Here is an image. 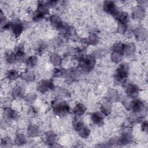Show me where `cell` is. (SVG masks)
I'll use <instances>...</instances> for the list:
<instances>
[{
  "instance_id": "cell-12",
  "label": "cell",
  "mask_w": 148,
  "mask_h": 148,
  "mask_svg": "<svg viewBox=\"0 0 148 148\" xmlns=\"http://www.w3.org/2000/svg\"><path fill=\"white\" fill-rule=\"evenodd\" d=\"M91 120L94 124L99 125H102L103 122L102 115L99 113H94L91 115Z\"/></svg>"
},
{
  "instance_id": "cell-32",
  "label": "cell",
  "mask_w": 148,
  "mask_h": 148,
  "mask_svg": "<svg viewBox=\"0 0 148 148\" xmlns=\"http://www.w3.org/2000/svg\"><path fill=\"white\" fill-rule=\"evenodd\" d=\"M44 15L43 13H42L41 12L36 10L34 13V15H33V20L35 21H39L40 20H41L43 17H44Z\"/></svg>"
},
{
  "instance_id": "cell-13",
  "label": "cell",
  "mask_w": 148,
  "mask_h": 148,
  "mask_svg": "<svg viewBox=\"0 0 148 148\" xmlns=\"http://www.w3.org/2000/svg\"><path fill=\"white\" fill-rule=\"evenodd\" d=\"M45 138H46V142L48 144L51 145V144H54L56 142L57 136L54 133L52 132H48L46 134Z\"/></svg>"
},
{
  "instance_id": "cell-14",
  "label": "cell",
  "mask_w": 148,
  "mask_h": 148,
  "mask_svg": "<svg viewBox=\"0 0 148 148\" xmlns=\"http://www.w3.org/2000/svg\"><path fill=\"white\" fill-rule=\"evenodd\" d=\"M131 135L129 132H125L121 136L120 138V139L118 140V143L122 145L127 144L130 142L131 140Z\"/></svg>"
},
{
  "instance_id": "cell-17",
  "label": "cell",
  "mask_w": 148,
  "mask_h": 148,
  "mask_svg": "<svg viewBox=\"0 0 148 148\" xmlns=\"http://www.w3.org/2000/svg\"><path fill=\"white\" fill-rule=\"evenodd\" d=\"M124 53L127 55H131L135 51V46L132 43H128L124 45L123 50Z\"/></svg>"
},
{
  "instance_id": "cell-26",
  "label": "cell",
  "mask_w": 148,
  "mask_h": 148,
  "mask_svg": "<svg viewBox=\"0 0 148 148\" xmlns=\"http://www.w3.org/2000/svg\"><path fill=\"white\" fill-rule=\"evenodd\" d=\"M19 77V74L16 70L12 69L8 72L7 77L9 80H15Z\"/></svg>"
},
{
  "instance_id": "cell-27",
  "label": "cell",
  "mask_w": 148,
  "mask_h": 148,
  "mask_svg": "<svg viewBox=\"0 0 148 148\" xmlns=\"http://www.w3.org/2000/svg\"><path fill=\"white\" fill-rule=\"evenodd\" d=\"M50 61L52 64L56 66H58L61 64V58L57 54H53L51 56Z\"/></svg>"
},
{
  "instance_id": "cell-30",
  "label": "cell",
  "mask_w": 148,
  "mask_h": 148,
  "mask_svg": "<svg viewBox=\"0 0 148 148\" xmlns=\"http://www.w3.org/2000/svg\"><path fill=\"white\" fill-rule=\"evenodd\" d=\"M11 140L8 137H4L1 140V146L3 147H8L11 145Z\"/></svg>"
},
{
  "instance_id": "cell-35",
  "label": "cell",
  "mask_w": 148,
  "mask_h": 148,
  "mask_svg": "<svg viewBox=\"0 0 148 148\" xmlns=\"http://www.w3.org/2000/svg\"><path fill=\"white\" fill-rule=\"evenodd\" d=\"M90 41L92 44L96 43L98 41V36L97 35L93 34L90 36Z\"/></svg>"
},
{
  "instance_id": "cell-3",
  "label": "cell",
  "mask_w": 148,
  "mask_h": 148,
  "mask_svg": "<svg viewBox=\"0 0 148 148\" xmlns=\"http://www.w3.org/2000/svg\"><path fill=\"white\" fill-rule=\"evenodd\" d=\"M74 128L82 138H87L90 134L89 129L84 126L82 121H76L74 123Z\"/></svg>"
},
{
  "instance_id": "cell-7",
  "label": "cell",
  "mask_w": 148,
  "mask_h": 148,
  "mask_svg": "<svg viewBox=\"0 0 148 148\" xmlns=\"http://www.w3.org/2000/svg\"><path fill=\"white\" fill-rule=\"evenodd\" d=\"M139 88L138 87L133 84H129L127 87L126 93L127 95L130 98H134L138 94Z\"/></svg>"
},
{
  "instance_id": "cell-6",
  "label": "cell",
  "mask_w": 148,
  "mask_h": 148,
  "mask_svg": "<svg viewBox=\"0 0 148 148\" xmlns=\"http://www.w3.org/2000/svg\"><path fill=\"white\" fill-rule=\"evenodd\" d=\"M53 87V83L50 80H43L38 83L37 85L38 91L45 92Z\"/></svg>"
},
{
  "instance_id": "cell-29",
  "label": "cell",
  "mask_w": 148,
  "mask_h": 148,
  "mask_svg": "<svg viewBox=\"0 0 148 148\" xmlns=\"http://www.w3.org/2000/svg\"><path fill=\"white\" fill-rule=\"evenodd\" d=\"M111 58L113 62L117 63L121 61V60L122 58V55H121V53L114 51L111 56Z\"/></svg>"
},
{
  "instance_id": "cell-18",
  "label": "cell",
  "mask_w": 148,
  "mask_h": 148,
  "mask_svg": "<svg viewBox=\"0 0 148 148\" xmlns=\"http://www.w3.org/2000/svg\"><path fill=\"white\" fill-rule=\"evenodd\" d=\"M144 10L142 8L137 7L134 10L133 15L134 17L137 19H141L144 16Z\"/></svg>"
},
{
  "instance_id": "cell-33",
  "label": "cell",
  "mask_w": 148,
  "mask_h": 148,
  "mask_svg": "<svg viewBox=\"0 0 148 148\" xmlns=\"http://www.w3.org/2000/svg\"><path fill=\"white\" fill-rule=\"evenodd\" d=\"M108 98L110 100H115L118 98V94L116 91L113 90H110L108 91Z\"/></svg>"
},
{
  "instance_id": "cell-4",
  "label": "cell",
  "mask_w": 148,
  "mask_h": 148,
  "mask_svg": "<svg viewBox=\"0 0 148 148\" xmlns=\"http://www.w3.org/2000/svg\"><path fill=\"white\" fill-rule=\"evenodd\" d=\"M95 64V60L93 57H87L84 58L80 62V66L83 70L85 71H90Z\"/></svg>"
},
{
  "instance_id": "cell-19",
  "label": "cell",
  "mask_w": 148,
  "mask_h": 148,
  "mask_svg": "<svg viewBox=\"0 0 148 148\" xmlns=\"http://www.w3.org/2000/svg\"><path fill=\"white\" fill-rule=\"evenodd\" d=\"M21 77L27 81H32L34 80L35 75L32 71H26L21 74Z\"/></svg>"
},
{
  "instance_id": "cell-9",
  "label": "cell",
  "mask_w": 148,
  "mask_h": 148,
  "mask_svg": "<svg viewBox=\"0 0 148 148\" xmlns=\"http://www.w3.org/2000/svg\"><path fill=\"white\" fill-rule=\"evenodd\" d=\"M130 108L134 112H139L143 109V103L139 100H135L130 103Z\"/></svg>"
},
{
  "instance_id": "cell-2",
  "label": "cell",
  "mask_w": 148,
  "mask_h": 148,
  "mask_svg": "<svg viewBox=\"0 0 148 148\" xmlns=\"http://www.w3.org/2000/svg\"><path fill=\"white\" fill-rule=\"evenodd\" d=\"M128 73V66L125 63L121 64L117 69L116 78L119 82H122L127 77Z\"/></svg>"
},
{
  "instance_id": "cell-1",
  "label": "cell",
  "mask_w": 148,
  "mask_h": 148,
  "mask_svg": "<svg viewBox=\"0 0 148 148\" xmlns=\"http://www.w3.org/2000/svg\"><path fill=\"white\" fill-rule=\"evenodd\" d=\"M53 111L56 114L63 116L66 114L69 111V106L64 102L56 101L53 104Z\"/></svg>"
},
{
  "instance_id": "cell-36",
  "label": "cell",
  "mask_w": 148,
  "mask_h": 148,
  "mask_svg": "<svg viewBox=\"0 0 148 148\" xmlns=\"http://www.w3.org/2000/svg\"><path fill=\"white\" fill-rule=\"evenodd\" d=\"M35 97V95L34 94H29L27 96V99L28 101L32 102L34 100Z\"/></svg>"
},
{
  "instance_id": "cell-21",
  "label": "cell",
  "mask_w": 148,
  "mask_h": 148,
  "mask_svg": "<svg viewBox=\"0 0 148 148\" xmlns=\"http://www.w3.org/2000/svg\"><path fill=\"white\" fill-rule=\"evenodd\" d=\"M22 95H23V90L21 88L18 86L15 87L12 91V95L14 98H18L21 97Z\"/></svg>"
},
{
  "instance_id": "cell-34",
  "label": "cell",
  "mask_w": 148,
  "mask_h": 148,
  "mask_svg": "<svg viewBox=\"0 0 148 148\" xmlns=\"http://www.w3.org/2000/svg\"><path fill=\"white\" fill-rule=\"evenodd\" d=\"M117 29H118V31L120 33H124V32H125L126 29H127L126 24H124V23H121L119 22Z\"/></svg>"
},
{
  "instance_id": "cell-10",
  "label": "cell",
  "mask_w": 148,
  "mask_h": 148,
  "mask_svg": "<svg viewBox=\"0 0 148 148\" xmlns=\"http://www.w3.org/2000/svg\"><path fill=\"white\" fill-rule=\"evenodd\" d=\"M3 115L5 118L7 120H13L17 116L16 112L10 108H5L4 109Z\"/></svg>"
},
{
  "instance_id": "cell-31",
  "label": "cell",
  "mask_w": 148,
  "mask_h": 148,
  "mask_svg": "<svg viewBox=\"0 0 148 148\" xmlns=\"http://www.w3.org/2000/svg\"><path fill=\"white\" fill-rule=\"evenodd\" d=\"M124 45H123L121 42H117V43H116L114 45V46H113L114 51H117V52L121 53V51H123V50Z\"/></svg>"
},
{
  "instance_id": "cell-28",
  "label": "cell",
  "mask_w": 148,
  "mask_h": 148,
  "mask_svg": "<svg viewBox=\"0 0 148 148\" xmlns=\"http://www.w3.org/2000/svg\"><path fill=\"white\" fill-rule=\"evenodd\" d=\"M37 62V58L35 56H32L29 57L27 60V65L30 68L34 67Z\"/></svg>"
},
{
  "instance_id": "cell-22",
  "label": "cell",
  "mask_w": 148,
  "mask_h": 148,
  "mask_svg": "<svg viewBox=\"0 0 148 148\" xmlns=\"http://www.w3.org/2000/svg\"><path fill=\"white\" fill-rule=\"evenodd\" d=\"M37 10L41 12L43 14H47L49 13V8H48V5L43 3L40 2L38 4Z\"/></svg>"
},
{
  "instance_id": "cell-25",
  "label": "cell",
  "mask_w": 148,
  "mask_h": 148,
  "mask_svg": "<svg viewBox=\"0 0 148 148\" xmlns=\"http://www.w3.org/2000/svg\"><path fill=\"white\" fill-rule=\"evenodd\" d=\"M111 106L108 103H104L101 106V112L105 115H108L110 113Z\"/></svg>"
},
{
  "instance_id": "cell-5",
  "label": "cell",
  "mask_w": 148,
  "mask_h": 148,
  "mask_svg": "<svg viewBox=\"0 0 148 148\" xmlns=\"http://www.w3.org/2000/svg\"><path fill=\"white\" fill-rule=\"evenodd\" d=\"M103 9L106 12L111 14L114 16L119 12L115 3L112 1L105 2L103 4Z\"/></svg>"
},
{
  "instance_id": "cell-24",
  "label": "cell",
  "mask_w": 148,
  "mask_h": 148,
  "mask_svg": "<svg viewBox=\"0 0 148 148\" xmlns=\"http://www.w3.org/2000/svg\"><path fill=\"white\" fill-rule=\"evenodd\" d=\"M15 142L18 145H23L26 142V138L25 136L23 134H18L16 137Z\"/></svg>"
},
{
  "instance_id": "cell-15",
  "label": "cell",
  "mask_w": 148,
  "mask_h": 148,
  "mask_svg": "<svg viewBox=\"0 0 148 148\" xmlns=\"http://www.w3.org/2000/svg\"><path fill=\"white\" fill-rule=\"evenodd\" d=\"M85 112H86V108L83 104H81V103L77 104L73 109V112L75 113V114L77 116H81Z\"/></svg>"
},
{
  "instance_id": "cell-16",
  "label": "cell",
  "mask_w": 148,
  "mask_h": 148,
  "mask_svg": "<svg viewBox=\"0 0 148 148\" xmlns=\"http://www.w3.org/2000/svg\"><path fill=\"white\" fill-rule=\"evenodd\" d=\"M39 132V128L35 125H30L27 130L28 134L31 136H35L38 135Z\"/></svg>"
},
{
  "instance_id": "cell-23",
  "label": "cell",
  "mask_w": 148,
  "mask_h": 148,
  "mask_svg": "<svg viewBox=\"0 0 148 148\" xmlns=\"http://www.w3.org/2000/svg\"><path fill=\"white\" fill-rule=\"evenodd\" d=\"M14 56H15L16 61H18V62L22 61L24 59V57H25L24 52L21 49H19L18 50H17L16 53L14 54Z\"/></svg>"
},
{
  "instance_id": "cell-11",
  "label": "cell",
  "mask_w": 148,
  "mask_h": 148,
  "mask_svg": "<svg viewBox=\"0 0 148 148\" xmlns=\"http://www.w3.org/2000/svg\"><path fill=\"white\" fill-rule=\"evenodd\" d=\"M50 23L54 27L57 29H60L63 24V23L61 20L60 18L57 15H53L51 16Z\"/></svg>"
},
{
  "instance_id": "cell-8",
  "label": "cell",
  "mask_w": 148,
  "mask_h": 148,
  "mask_svg": "<svg viewBox=\"0 0 148 148\" xmlns=\"http://www.w3.org/2000/svg\"><path fill=\"white\" fill-rule=\"evenodd\" d=\"M12 29L14 35L16 37H18L23 32V27L20 21H16L13 24H12Z\"/></svg>"
},
{
  "instance_id": "cell-20",
  "label": "cell",
  "mask_w": 148,
  "mask_h": 148,
  "mask_svg": "<svg viewBox=\"0 0 148 148\" xmlns=\"http://www.w3.org/2000/svg\"><path fill=\"white\" fill-rule=\"evenodd\" d=\"M145 30L142 27H138L135 29V34L136 38H138V39L141 40V39H143L144 38H146L145 36V35L146 34V31L145 32Z\"/></svg>"
}]
</instances>
